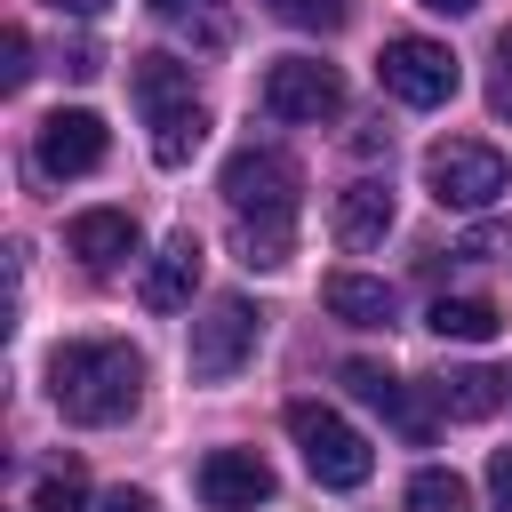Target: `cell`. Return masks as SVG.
Returning a JSON list of instances; mask_svg holds the SVG:
<instances>
[{
	"instance_id": "1",
	"label": "cell",
	"mask_w": 512,
	"mask_h": 512,
	"mask_svg": "<svg viewBox=\"0 0 512 512\" xmlns=\"http://www.w3.org/2000/svg\"><path fill=\"white\" fill-rule=\"evenodd\" d=\"M48 400L64 424H120L144 400V360L112 336H80L48 352Z\"/></svg>"
},
{
	"instance_id": "2",
	"label": "cell",
	"mask_w": 512,
	"mask_h": 512,
	"mask_svg": "<svg viewBox=\"0 0 512 512\" xmlns=\"http://www.w3.org/2000/svg\"><path fill=\"white\" fill-rule=\"evenodd\" d=\"M512 184V168H504V152L496 144H480V136H440L432 152H424V192L440 200V208H496V192Z\"/></svg>"
},
{
	"instance_id": "3",
	"label": "cell",
	"mask_w": 512,
	"mask_h": 512,
	"mask_svg": "<svg viewBox=\"0 0 512 512\" xmlns=\"http://www.w3.org/2000/svg\"><path fill=\"white\" fill-rule=\"evenodd\" d=\"M288 432H296L304 472H312L320 488H360V480L376 472V448H368L336 408H320V400H296V408H288Z\"/></svg>"
},
{
	"instance_id": "4",
	"label": "cell",
	"mask_w": 512,
	"mask_h": 512,
	"mask_svg": "<svg viewBox=\"0 0 512 512\" xmlns=\"http://www.w3.org/2000/svg\"><path fill=\"white\" fill-rule=\"evenodd\" d=\"M256 336H264V312L248 304V296H216L200 320H192V376L200 384H224V376H240L248 368V352H256Z\"/></svg>"
},
{
	"instance_id": "5",
	"label": "cell",
	"mask_w": 512,
	"mask_h": 512,
	"mask_svg": "<svg viewBox=\"0 0 512 512\" xmlns=\"http://www.w3.org/2000/svg\"><path fill=\"white\" fill-rule=\"evenodd\" d=\"M296 192H304V168L272 144H248L224 160V200L232 216H296Z\"/></svg>"
},
{
	"instance_id": "6",
	"label": "cell",
	"mask_w": 512,
	"mask_h": 512,
	"mask_svg": "<svg viewBox=\"0 0 512 512\" xmlns=\"http://www.w3.org/2000/svg\"><path fill=\"white\" fill-rule=\"evenodd\" d=\"M376 80L400 96V104H448L456 96V56L440 48V40H416V32H400V40H384V56H376Z\"/></svg>"
},
{
	"instance_id": "7",
	"label": "cell",
	"mask_w": 512,
	"mask_h": 512,
	"mask_svg": "<svg viewBox=\"0 0 512 512\" xmlns=\"http://www.w3.org/2000/svg\"><path fill=\"white\" fill-rule=\"evenodd\" d=\"M264 112H272V120H336V112H344L336 64H320V56H280V64L264 72Z\"/></svg>"
},
{
	"instance_id": "8",
	"label": "cell",
	"mask_w": 512,
	"mask_h": 512,
	"mask_svg": "<svg viewBox=\"0 0 512 512\" xmlns=\"http://www.w3.org/2000/svg\"><path fill=\"white\" fill-rule=\"evenodd\" d=\"M104 152H112V136H104V120L88 112V104H72V112H48L40 120V136H32V160H40V176H88V168H104Z\"/></svg>"
},
{
	"instance_id": "9",
	"label": "cell",
	"mask_w": 512,
	"mask_h": 512,
	"mask_svg": "<svg viewBox=\"0 0 512 512\" xmlns=\"http://www.w3.org/2000/svg\"><path fill=\"white\" fill-rule=\"evenodd\" d=\"M272 496V464L256 448H208L200 456V504L208 512H256Z\"/></svg>"
},
{
	"instance_id": "10",
	"label": "cell",
	"mask_w": 512,
	"mask_h": 512,
	"mask_svg": "<svg viewBox=\"0 0 512 512\" xmlns=\"http://www.w3.org/2000/svg\"><path fill=\"white\" fill-rule=\"evenodd\" d=\"M64 248L80 256V264H120V256H136V216L128 208H80L72 224H64Z\"/></svg>"
},
{
	"instance_id": "11",
	"label": "cell",
	"mask_w": 512,
	"mask_h": 512,
	"mask_svg": "<svg viewBox=\"0 0 512 512\" xmlns=\"http://www.w3.org/2000/svg\"><path fill=\"white\" fill-rule=\"evenodd\" d=\"M336 376H344V392H352L360 408H376V416H392V424H400L408 440H424V416H416V400H408V384H400V376H392L384 360H344Z\"/></svg>"
},
{
	"instance_id": "12",
	"label": "cell",
	"mask_w": 512,
	"mask_h": 512,
	"mask_svg": "<svg viewBox=\"0 0 512 512\" xmlns=\"http://www.w3.org/2000/svg\"><path fill=\"white\" fill-rule=\"evenodd\" d=\"M384 232H392V184H384V176L344 184V192H336V240H344V248H376Z\"/></svg>"
},
{
	"instance_id": "13",
	"label": "cell",
	"mask_w": 512,
	"mask_h": 512,
	"mask_svg": "<svg viewBox=\"0 0 512 512\" xmlns=\"http://www.w3.org/2000/svg\"><path fill=\"white\" fill-rule=\"evenodd\" d=\"M192 288H200V240H192V232H176V240L144 264V304H152V312H184V304H192Z\"/></svg>"
},
{
	"instance_id": "14",
	"label": "cell",
	"mask_w": 512,
	"mask_h": 512,
	"mask_svg": "<svg viewBox=\"0 0 512 512\" xmlns=\"http://www.w3.org/2000/svg\"><path fill=\"white\" fill-rule=\"evenodd\" d=\"M320 304L336 312V320H352V328H384L392 320V280H368V272H328L320 280Z\"/></svg>"
},
{
	"instance_id": "15",
	"label": "cell",
	"mask_w": 512,
	"mask_h": 512,
	"mask_svg": "<svg viewBox=\"0 0 512 512\" xmlns=\"http://www.w3.org/2000/svg\"><path fill=\"white\" fill-rule=\"evenodd\" d=\"M504 384H512V376H496V368H448V376L432 384V400H440V416L480 424V416H496V408H504Z\"/></svg>"
},
{
	"instance_id": "16",
	"label": "cell",
	"mask_w": 512,
	"mask_h": 512,
	"mask_svg": "<svg viewBox=\"0 0 512 512\" xmlns=\"http://www.w3.org/2000/svg\"><path fill=\"white\" fill-rule=\"evenodd\" d=\"M288 248H296L288 216H232V256H240L248 272H280Z\"/></svg>"
},
{
	"instance_id": "17",
	"label": "cell",
	"mask_w": 512,
	"mask_h": 512,
	"mask_svg": "<svg viewBox=\"0 0 512 512\" xmlns=\"http://www.w3.org/2000/svg\"><path fill=\"white\" fill-rule=\"evenodd\" d=\"M200 144H208V112H200V96L176 104V112H152V160H160V168H184Z\"/></svg>"
},
{
	"instance_id": "18",
	"label": "cell",
	"mask_w": 512,
	"mask_h": 512,
	"mask_svg": "<svg viewBox=\"0 0 512 512\" xmlns=\"http://www.w3.org/2000/svg\"><path fill=\"white\" fill-rule=\"evenodd\" d=\"M496 328H504V312H496L488 296H440V304H432V336H440V344H488Z\"/></svg>"
},
{
	"instance_id": "19",
	"label": "cell",
	"mask_w": 512,
	"mask_h": 512,
	"mask_svg": "<svg viewBox=\"0 0 512 512\" xmlns=\"http://www.w3.org/2000/svg\"><path fill=\"white\" fill-rule=\"evenodd\" d=\"M136 104H144V120L192 104V64H176V56H136Z\"/></svg>"
},
{
	"instance_id": "20",
	"label": "cell",
	"mask_w": 512,
	"mask_h": 512,
	"mask_svg": "<svg viewBox=\"0 0 512 512\" xmlns=\"http://www.w3.org/2000/svg\"><path fill=\"white\" fill-rule=\"evenodd\" d=\"M408 512H472V488H464L456 472H440V464H424V472L408 480Z\"/></svg>"
},
{
	"instance_id": "21",
	"label": "cell",
	"mask_w": 512,
	"mask_h": 512,
	"mask_svg": "<svg viewBox=\"0 0 512 512\" xmlns=\"http://www.w3.org/2000/svg\"><path fill=\"white\" fill-rule=\"evenodd\" d=\"M160 24H184L200 32V48H224V0H144Z\"/></svg>"
},
{
	"instance_id": "22",
	"label": "cell",
	"mask_w": 512,
	"mask_h": 512,
	"mask_svg": "<svg viewBox=\"0 0 512 512\" xmlns=\"http://www.w3.org/2000/svg\"><path fill=\"white\" fill-rule=\"evenodd\" d=\"M264 8L296 32H344L352 24V0H264Z\"/></svg>"
},
{
	"instance_id": "23",
	"label": "cell",
	"mask_w": 512,
	"mask_h": 512,
	"mask_svg": "<svg viewBox=\"0 0 512 512\" xmlns=\"http://www.w3.org/2000/svg\"><path fill=\"white\" fill-rule=\"evenodd\" d=\"M32 512H88V480L64 464L56 480H40V488H32Z\"/></svg>"
},
{
	"instance_id": "24",
	"label": "cell",
	"mask_w": 512,
	"mask_h": 512,
	"mask_svg": "<svg viewBox=\"0 0 512 512\" xmlns=\"http://www.w3.org/2000/svg\"><path fill=\"white\" fill-rule=\"evenodd\" d=\"M24 56H32V40H24V24H8V32H0V80H8V88H24V72H32Z\"/></svg>"
},
{
	"instance_id": "25",
	"label": "cell",
	"mask_w": 512,
	"mask_h": 512,
	"mask_svg": "<svg viewBox=\"0 0 512 512\" xmlns=\"http://www.w3.org/2000/svg\"><path fill=\"white\" fill-rule=\"evenodd\" d=\"M488 104L512 120V32H504V48H496V80H488Z\"/></svg>"
},
{
	"instance_id": "26",
	"label": "cell",
	"mask_w": 512,
	"mask_h": 512,
	"mask_svg": "<svg viewBox=\"0 0 512 512\" xmlns=\"http://www.w3.org/2000/svg\"><path fill=\"white\" fill-rule=\"evenodd\" d=\"M504 248H512V232H496V224H480V232H472V240H464L456 256H472V264H488V256H504Z\"/></svg>"
},
{
	"instance_id": "27",
	"label": "cell",
	"mask_w": 512,
	"mask_h": 512,
	"mask_svg": "<svg viewBox=\"0 0 512 512\" xmlns=\"http://www.w3.org/2000/svg\"><path fill=\"white\" fill-rule=\"evenodd\" d=\"M488 496H496V512H512V448L488 456Z\"/></svg>"
},
{
	"instance_id": "28",
	"label": "cell",
	"mask_w": 512,
	"mask_h": 512,
	"mask_svg": "<svg viewBox=\"0 0 512 512\" xmlns=\"http://www.w3.org/2000/svg\"><path fill=\"white\" fill-rule=\"evenodd\" d=\"M96 512H152V496H144V488H112Z\"/></svg>"
},
{
	"instance_id": "29",
	"label": "cell",
	"mask_w": 512,
	"mask_h": 512,
	"mask_svg": "<svg viewBox=\"0 0 512 512\" xmlns=\"http://www.w3.org/2000/svg\"><path fill=\"white\" fill-rule=\"evenodd\" d=\"M48 8H56V16H104L112 0H48Z\"/></svg>"
},
{
	"instance_id": "30",
	"label": "cell",
	"mask_w": 512,
	"mask_h": 512,
	"mask_svg": "<svg viewBox=\"0 0 512 512\" xmlns=\"http://www.w3.org/2000/svg\"><path fill=\"white\" fill-rule=\"evenodd\" d=\"M416 8H432V16H472L480 0H416Z\"/></svg>"
}]
</instances>
